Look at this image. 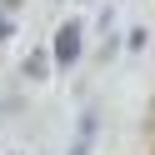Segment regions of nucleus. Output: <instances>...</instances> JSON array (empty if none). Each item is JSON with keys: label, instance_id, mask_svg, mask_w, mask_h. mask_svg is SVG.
<instances>
[{"label": "nucleus", "instance_id": "obj_1", "mask_svg": "<svg viewBox=\"0 0 155 155\" xmlns=\"http://www.w3.org/2000/svg\"><path fill=\"white\" fill-rule=\"evenodd\" d=\"M50 55H55V70H75V65H80V55H85V20H75V15H70V20L55 30Z\"/></svg>", "mask_w": 155, "mask_h": 155}, {"label": "nucleus", "instance_id": "obj_2", "mask_svg": "<svg viewBox=\"0 0 155 155\" xmlns=\"http://www.w3.org/2000/svg\"><path fill=\"white\" fill-rule=\"evenodd\" d=\"M95 135H100V110H80V120H75V140H70V150L65 155H90L95 150Z\"/></svg>", "mask_w": 155, "mask_h": 155}, {"label": "nucleus", "instance_id": "obj_3", "mask_svg": "<svg viewBox=\"0 0 155 155\" xmlns=\"http://www.w3.org/2000/svg\"><path fill=\"white\" fill-rule=\"evenodd\" d=\"M50 70H55V55H50V50H30V55H25V65H20V75H25L30 85H45V80H50Z\"/></svg>", "mask_w": 155, "mask_h": 155}, {"label": "nucleus", "instance_id": "obj_4", "mask_svg": "<svg viewBox=\"0 0 155 155\" xmlns=\"http://www.w3.org/2000/svg\"><path fill=\"white\" fill-rule=\"evenodd\" d=\"M10 35H15V20H10V10H0V45L10 40Z\"/></svg>", "mask_w": 155, "mask_h": 155}, {"label": "nucleus", "instance_id": "obj_5", "mask_svg": "<svg viewBox=\"0 0 155 155\" xmlns=\"http://www.w3.org/2000/svg\"><path fill=\"white\" fill-rule=\"evenodd\" d=\"M125 50H145V30H130V35H125Z\"/></svg>", "mask_w": 155, "mask_h": 155}, {"label": "nucleus", "instance_id": "obj_6", "mask_svg": "<svg viewBox=\"0 0 155 155\" xmlns=\"http://www.w3.org/2000/svg\"><path fill=\"white\" fill-rule=\"evenodd\" d=\"M0 10H10V15H15V10H20V0H0Z\"/></svg>", "mask_w": 155, "mask_h": 155}, {"label": "nucleus", "instance_id": "obj_7", "mask_svg": "<svg viewBox=\"0 0 155 155\" xmlns=\"http://www.w3.org/2000/svg\"><path fill=\"white\" fill-rule=\"evenodd\" d=\"M15 155H20V150H15Z\"/></svg>", "mask_w": 155, "mask_h": 155}]
</instances>
